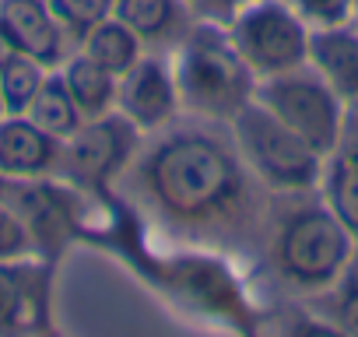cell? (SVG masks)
<instances>
[{
    "label": "cell",
    "instance_id": "6da1fadb",
    "mask_svg": "<svg viewBox=\"0 0 358 337\" xmlns=\"http://www.w3.org/2000/svg\"><path fill=\"white\" fill-rule=\"evenodd\" d=\"M141 190L176 225H232L250 201V176L239 151L204 130H176L158 141L137 168Z\"/></svg>",
    "mask_w": 358,
    "mask_h": 337
},
{
    "label": "cell",
    "instance_id": "7a4b0ae2",
    "mask_svg": "<svg viewBox=\"0 0 358 337\" xmlns=\"http://www.w3.org/2000/svg\"><path fill=\"white\" fill-rule=\"evenodd\" d=\"M172 78L179 102L204 120L232 123L236 113L257 99V74L232 46L229 29H218V22L187 29L179 39Z\"/></svg>",
    "mask_w": 358,
    "mask_h": 337
},
{
    "label": "cell",
    "instance_id": "3957f363",
    "mask_svg": "<svg viewBox=\"0 0 358 337\" xmlns=\"http://www.w3.org/2000/svg\"><path fill=\"white\" fill-rule=\"evenodd\" d=\"M355 236L327 204L295 208L274 232V267L299 292L334 288L351 264Z\"/></svg>",
    "mask_w": 358,
    "mask_h": 337
},
{
    "label": "cell",
    "instance_id": "277c9868",
    "mask_svg": "<svg viewBox=\"0 0 358 337\" xmlns=\"http://www.w3.org/2000/svg\"><path fill=\"white\" fill-rule=\"evenodd\" d=\"M236 151L253 176H260L271 190H313L323 180V162L302 137H295L267 106L257 99L243 106L232 120Z\"/></svg>",
    "mask_w": 358,
    "mask_h": 337
},
{
    "label": "cell",
    "instance_id": "5b68a950",
    "mask_svg": "<svg viewBox=\"0 0 358 337\" xmlns=\"http://www.w3.org/2000/svg\"><path fill=\"white\" fill-rule=\"evenodd\" d=\"M257 102L267 106L295 137H302L320 158H330L344 137V102L306 64L299 71L257 81Z\"/></svg>",
    "mask_w": 358,
    "mask_h": 337
},
{
    "label": "cell",
    "instance_id": "8992f818",
    "mask_svg": "<svg viewBox=\"0 0 358 337\" xmlns=\"http://www.w3.org/2000/svg\"><path fill=\"white\" fill-rule=\"evenodd\" d=\"M229 39L250 64L257 81L299 71L309 64L313 29L285 4V0H253L229 25Z\"/></svg>",
    "mask_w": 358,
    "mask_h": 337
},
{
    "label": "cell",
    "instance_id": "52a82bcc",
    "mask_svg": "<svg viewBox=\"0 0 358 337\" xmlns=\"http://www.w3.org/2000/svg\"><path fill=\"white\" fill-rule=\"evenodd\" d=\"M137 137H141V130L120 109H113L99 120H85L60 148L57 176L71 190L106 194L120 180L127 162L134 158Z\"/></svg>",
    "mask_w": 358,
    "mask_h": 337
},
{
    "label": "cell",
    "instance_id": "ba28073f",
    "mask_svg": "<svg viewBox=\"0 0 358 337\" xmlns=\"http://www.w3.org/2000/svg\"><path fill=\"white\" fill-rule=\"evenodd\" d=\"M179 88L172 78V67L158 57H141L123 78L116 92V109L137 127V130H162L179 113Z\"/></svg>",
    "mask_w": 358,
    "mask_h": 337
},
{
    "label": "cell",
    "instance_id": "9c48e42d",
    "mask_svg": "<svg viewBox=\"0 0 358 337\" xmlns=\"http://www.w3.org/2000/svg\"><path fill=\"white\" fill-rule=\"evenodd\" d=\"M50 327V264H0V334H36Z\"/></svg>",
    "mask_w": 358,
    "mask_h": 337
},
{
    "label": "cell",
    "instance_id": "30bf717a",
    "mask_svg": "<svg viewBox=\"0 0 358 337\" xmlns=\"http://www.w3.org/2000/svg\"><path fill=\"white\" fill-rule=\"evenodd\" d=\"M64 141L46 134L25 113H8L0 120V173L8 180H46L57 176Z\"/></svg>",
    "mask_w": 358,
    "mask_h": 337
},
{
    "label": "cell",
    "instance_id": "8fae6325",
    "mask_svg": "<svg viewBox=\"0 0 358 337\" xmlns=\"http://www.w3.org/2000/svg\"><path fill=\"white\" fill-rule=\"evenodd\" d=\"M0 22L11 29L22 53H29L32 60H39L50 71H57L71 57L67 53L71 39L57 25L46 0H0Z\"/></svg>",
    "mask_w": 358,
    "mask_h": 337
},
{
    "label": "cell",
    "instance_id": "7c38bea8",
    "mask_svg": "<svg viewBox=\"0 0 358 337\" xmlns=\"http://www.w3.org/2000/svg\"><path fill=\"white\" fill-rule=\"evenodd\" d=\"M309 67L334 88L344 109H358V29H316L309 36Z\"/></svg>",
    "mask_w": 358,
    "mask_h": 337
},
{
    "label": "cell",
    "instance_id": "4fadbf2b",
    "mask_svg": "<svg viewBox=\"0 0 358 337\" xmlns=\"http://www.w3.org/2000/svg\"><path fill=\"white\" fill-rule=\"evenodd\" d=\"M60 78L71 92V99L78 102L85 120H99L106 113L116 109V92H120V78L113 71H106L102 64H95L88 53H71L60 67Z\"/></svg>",
    "mask_w": 358,
    "mask_h": 337
},
{
    "label": "cell",
    "instance_id": "5bb4252c",
    "mask_svg": "<svg viewBox=\"0 0 358 337\" xmlns=\"http://www.w3.org/2000/svg\"><path fill=\"white\" fill-rule=\"evenodd\" d=\"M113 15L141 36V43H169V39H183L187 25V4L183 0H116Z\"/></svg>",
    "mask_w": 358,
    "mask_h": 337
},
{
    "label": "cell",
    "instance_id": "9a60e30c",
    "mask_svg": "<svg viewBox=\"0 0 358 337\" xmlns=\"http://www.w3.org/2000/svg\"><path fill=\"white\" fill-rule=\"evenodd\" d=\"M81 53H88L95 64H102L106 71H113L116 78H123L141 57H144V43L134 29H127L116 15L99 22L81 43Z\"/></svg>",
    "mask_w": 358,
    "mask_h": 337
},
{
    "label": "cell",
    "instance_id": "2e32d148",
    "mask_svg": "<svg viewBox=\"0 0 358 337\" xmlns=\"http://www.w3.org/2000/svg\"><path fill=\"white\" fill-rule=\"evenodd\" d=\"M25 116L36 120L46 134H53V137H60V141H67V137L85 123V116H81L78 102L71 99V92H67L60 71H50V74H46V81H43V88H39V95L32 99V106H29Z\"/></svg>",
    "mask_w": 358,
    "mask_h": 337
},
{
    "label": "cell",
    "instance_id": "e0dca14e",
    "mask_svg": "<svg viewBox=\"0 0 358 337\" xmlns=\"http://www.w3.org/2000/svg\"><path fill=\"white\" fill-rule=\"evenodd\" d=\"M323 197L337 222L358 239V176L337 155H330V165L323 168Z\"/></svg>",
    "mask_w": 358,
    "mask_h": 337
},
{
    "label": "cell",
    "instance_id": "ac0fdd59",
    "mask_svg": "<svg viewBox=\"0 0 358 337\" xmlns=\"http://www.w3.org/2000/svg\"><path fill=\"white\" fill-rule=\"evenodd\" d=\"M46 74H50V67H43L29 53H18L4 71H0V92H4L8 113H29V106L39 95Z\"/></svg>",
    "mask_w": 358,
    "mask_h": 337
},
{
    "label": "cell",
    "instance_id": "d6986e66",
    "mask_svg": "<svg viewBox=\"0 0 358 337\" xmlns=\"http://www.w3.org/2000/svg\"><path fill=\"white\" fill-rule=\"evenodd\" d=\"M57 25L67 32V39H85L99 22L113 18L116 0H46Z\"/></svg>",
    "mask_w": 358,
    "mask_h": 337
},
{
    "label": "cell",
    "instance_id": "ffe728a7",
    "mask_svg": "<svg viewBox=\"0 0 358 337\" xmlns=\"http://www.w3.org/2000/svg\"><path fill=\"white\" fill-rule=\"evenodd\" d=\"M32 257H39V253H36V243H32L25 218L11 204H0V264L32 260Z\"/></svg>",
    "mask_w": 358,
    "mask_h": 337
},
{
    "label": "cell",
    "instance_id": "44dd1931",
    "mask_svg": "<svg viewBox=\"0 0 358 337\" xmlns=\"http://www.w3.org/2000/svg\"><path fill=\"white\" fill-rule=\"evenodd\" d=\"M285 4L316 32V29H337L351 22L355 0H285Z\"/></svg>",
    "mask_w": 358,
    "mask_h": 337
},
{
    "label": "cell",
    "instance_id": "7402d4cb",
    "mask_svg": "<svg viewBox=\"0 0 358 337\" xmlns=\"http://www.w3.org/2000/svg\"><path fill=\"white\" fill-rule=\"evenodd\" d=\"M187 11L201 15L204 22H218V25H229L243 8H250L253 0H183Z\"/></svg>",
    "mask_w": 358,
    "mask_h": 337
},
{
    "label": "cell",
    "instance_id": "603a6c76",
    "mask_svg": "<svg viewBox=\"0 0 358 337\" xmlns=\"http://www.w3.org/2000/svg\"><path fill=\"white\" fill-rule=\"evenodd\" d=\"M334 320L344 334H358V281H348L337 295V309Z\"/></svg>",
    "mask_w": 358,
    "mask_h": 337
},
{
    "label": "cell",
    "instance_id": "cb8c5ba5",
    "mask_svg": "<svg viewBox=\"0 0 358 337\" xmlns=\"http://www.w3.org/2000/svg\"><path fill=\"white\" fill-rule=\"evenodd\" d=\"M22 53V46L15 43V36H11V29L4 25V22H0V71H4L15 57Z\"/></svg>",
    "mask_w": 358,
    "mask_h": 337
},
{
    "label": "cell",
    "instance_id": "d4e9b609",
    "mask_svg": "<svg viewBox=\"0 0 358 337\" xmlns=\"http://www.w3.org/2000/svg\"><path fill=\"white\" fill-rule=\"evenodd\" d=\"M334 155H337V158H341V162H344V165L351 168V173H355V176H358V144H351V148H344V151L337 148Z\"/></svg>",
    "mask_w": 358,
    "mask_h": 337
},
{
    "label": "cell",
    "instance_id": "484cf974",
    "mask_svg": "<svg viewBox=\"0 0 358 337\" xmlns=\"http://www.w3.org/2000/svg\"><path fill=\"white\" fill-rule=\"evenodd\" d=\"M8 194H11V180L0 173V204H8Z\"/></svg>",
    "mask_w": 358,
    "mask_h": 337
},
{
    "label": "cell",
    "instance_id": "4316f807",
    "mask_svg": "<svg viewBox=\"0 0 358 337\" xmlns=\"http://www.w3.org/2000/svg\"><path fill=\"white\" fill-rule=\"evenodd\" d=\"M351 29H358V0H355V8H351V22H348Z\"/></svg>",
    "mask_w": 358,
    "mask_h": 337
},
{
    "label": "cell",
    "instance_id": "83f0119b",
    "mask_svg": "<svg viewBox=\"0 0 358 337\" xmlns=\"http://www.w3.org/2000/svg\"><path fill=\"white\" fill-rule=\"evenodd\" d=\"M8 116V106H4V92H0V120Z\"/></svg>",
    "mask_w": 358,
    "mask_h": 337
}]
</instances>
